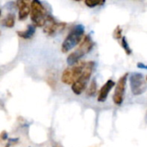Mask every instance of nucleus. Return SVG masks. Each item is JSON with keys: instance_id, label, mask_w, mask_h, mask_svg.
Wrapping results in <instances>:
<instances>
[{"instance_id": "f257e3e1", "label": "nucleus", "mask_w": 147, "mask_h": 147, "mask_svg": "<svg viewBox=\"0 0 147 147\" xmlns=\"http://www.w3.org/2000/svg\"><path fill=\"white\" fill-rule=\"evenodd\" d=\"M84 34V27L82 24L74 26L71 29V31L69 32V34H67V36L65 37V39L62 43L61 46L62 53H66L69 51H71L72 48H74L77 45H78V43L81 42Z\"/></svg>"}, {"instance_id": "f03ea898", "label": "nucleus", "mask_w": 147, "mask_h": 147, "mask_svg": "<svg viewBox=\"0 0 147 147\" xmlns=\"http://www.w3.org/2000/svg\"><path fill=\"white\" fill-rule=\"evenodd\" d=\"M95 61H89L85 64L80 77L71 84V90L76 95H80L86 88L87 84L95 70Z\"/></svg>"}, {"instance_id": "7ed1b4c3", "label": "nucleus", "mask_w": 147, "mask_h": 147, "mask_svg": "<svg viewBox=\"0 0 147 147\" xmlns=\"http://www.w3.org/2000/svg\"><path fill=\"white\" fill-rule=\"evenodd\" d=\"M29 14L35 27H43L49 15L45 5L40 0H31Z\"/></svg>"}, {"instance_id": "20e7f679", "label": "nucleus", "mask_w": 147, "mask_h": 147, "mask_svg": "<svg viewBox=\"0 0 147 147\" xmlns=\"http://www.w3.org/2000/svg\"><path fill=\"white\" fill-rule=\"evenodd\" d=\"M93 48V40L90 37V35L87 34L84 38L83 41L80 43L78 49H76L74 52H72L68 57H67V63L71 65L80 60L82 57H84L85 54L90 53Z\"/></svg>"}, {"instance_id": "39448f33", "label": "nucleus", "mask_w": 147, "mask_h": 147, "mask_svg": "<svg viewBox=\"0 0 147 147\" xmlns=\"http://www.w3.org/2000/svg\"><path fill=\"white\" fill-rule=\"evenodd\" d=\"M85 64L86 63L84 61L79 60L78 62L71 65L70 67L65 69L61 76V81L65 84L71 85L80 77Z\"/></svg>"}, {"instance_id": "423d86ee", "label": "nucleus", "mask_w": 147, "mask_h": 147, "mask_svg": "<svg viewBox=\"0 0 147 147\" xmlns=\"http://www.w3.org/2000/svg\"><path fill=\"white\" fill-rule=\"evenodd\" d=\"M130 85L134 95H141L146 90V81L142 73L134 72L130 77Z\"/></svg>"}, {"instance_id": "0eeeda50", "label": "nucleus", "mask_w": 147, "mask_h": 147, "mask_svg": "<svg viewBox=\"0 0 147 147\" xmlns=\"http://www.w3.org/2000/svg\"><path fill=\"white\" fill-rule=\"evenodd\" d=\"M128 74L126 73L124 74L118 81L116 86H115V90L114 94V102L116 105H121L123 102L124 98V94H125V90H126V85H127V79Z\"/></svg>"}, {"instance_id": "6e6552de", "label": "nucleus", "mask_w": 147, "mask_h": 147, "mask_svg": "<svg viewBox=\"0 0 147 147\" xmlns=\"http://www.w3.org/2000/svg\"><path fill=\"white\" fill-rule=\"evenodd\" d=\"M65 26V23H59L57 22L56 20L50 15L47 16L45 24H44V33L47 35H54L57 32H59L60 29H62Z\"/></svg>"}, {"instance_id": "1a4fd4ad", "label": "nucleus", "mask_w": 147, "mask_h": 147, "mask_svg": "<svg viewBox=\"0 0 147 147\" xmlns=\"http://www.w3.org/2000/svg\"><path fill=\"white\" fill-rule=\"evenodd\" d=\"M30 3L31 0H16L19 20H25L28 16L30 12Z\"/></svg>"}, {"instance_id": "9d476101", "label": "nucleus", "mask_w": 147, "mask_h": 147, "mask_svg": "<svg viewBox=\"0 0 147 147\" xmlns=\"http://www.w3.org/2000/svg\"><path fill=\"white\" fill-rule=\"evenodd\" d=\"M115 85V82L111 79L108 80L104 84L103 86L101 88L100 91H99V94H98V101L99 102H105L108 96H109V93L110 92V90H112V88Z\"/></svg>"}, {"instance_id": "9b49d317", "label": "nucleus", "mask_w": 147, "mask_h": 147, "mask_svg": "<svg viewBox=\"0 0 147 147\" xmlns=\"http://www.w3.org/2000/svg\"><path fill=\"white\" fill-rule=\"evenodd\" d=\"M35 33V26L34 25H28L25 30L17 31V34L19 37L23 39H30Z\"/></svg>"}, {"instance_id": "f8f14e48", "label": "nucleus", "mask_w": 147, "mask_h": 147, "mask_svg": "<svg viewBox=\"0 0 147 147\" xmlns=\"http://www.w3.org/2000/svg\"><path fill=\"white\" fill-rule=\"evenodd\" d=\"M16 22V16L14 14L9 13L7 15V16L4 19V26L7 28H13Z\"/></svg>"}, {"instance_id": "ddd939ff", "label": "nucleus", "mask_w": 147, "mask_h": 147, "mask_svg": "<svg viewBox=\"0 0 147 147\" xmlns=\"http://www.w3.org/2000/svg\"><path fill=\"white\" fill-rule=\"evenodd\" d=\"M106 0H84V3L89 8H95L96 6H102L105 3Z\"/></svg>"}, {"instance_id": "4468645a", "label": "nucleus", "mask_w": 147, "mask_h": 147, "mask_svg": "<svg viewBox=\"0 0 147 147\" xmlns=\"http://www.w3.org/2000/svg\"><path fill=\"white\" fill-rule=\"evenodd\" d=\"M121 47H123L124 51L126 52V53L127 55H130L132 53V50H131V48H130V47L128 45L127 40V38L125 36L121 37Z\"/></svg>"}, {"instance_id": "2eb2a0df", "label": "nucleus", "mask_w": 147, "mask_h": 147, "mask_svg": "<svg viewBox=\"0 0 147 147\" xmlns=\"http://www.w3.org/2000/svg\"><path fill=\"white\" fill-rule=\"evenodd\" d=\"M97 85H96V80H93L91 83H90V86H89V88H88V90H87V95L88 96H94L95 94H96V87Z\"/></svg>"}, {"instance_id": "dca6fc26", "label": "nucleus", "mask_w": 147, "mask_h": 147, "mask_svg": "<svg viewBox=\"0 0 147 147\" xmlns=\"http://www.w3.org/2000/svg\"><path fill=\"white\" fill-rule=\"evenodd\" d=\"M113 36L115 39L116 40H120L121 37H122V29L120 26H117L116 28L114 30V33H113Z\"/></svg>"}, {"instance_id": "f3484780", "label": "nucleus", "mask_w": 147, "mask_h": 147, "mask_svg": "<svg viewBox=\"0 0 147 147\" xmlns=\"http://www.w3.org/2000/svg\"><path fill=\"white\" fill-rule=\"evenodd\" d=\"M138 66H139V67H143L144 69L146 68V65H143V64H140V63L138 64Z\"/></svg>"}, {"instance_id": "a211bd4d", "label": "nucleus", "mask_w": 147, "mask_h": 147, "mask_svg": "<svg viewBox=\"0 0 147 147\" xmlns=\"http://www.w3.org/2000/svg\"><path fill=\"white\" fill-rule=\"evenodd\" d=\"M74 1H76V2H80V1H82V0H74Z\"/></svg>"}, {"instance_id": "6ab92c4d", "label": "nucleus", "mask_w": 147, "mask_h": 147, "mask_svg": "<svg viewBox=\"0 0 147 147\" xmlns=\"http://www.w3.org/2000/svg\"><path fill=\"white\" fill-rule=\"evenodd\" d=\"M1 13H2V12H1V9H0V16H1Z\"/></svg>"}]
</instances>
